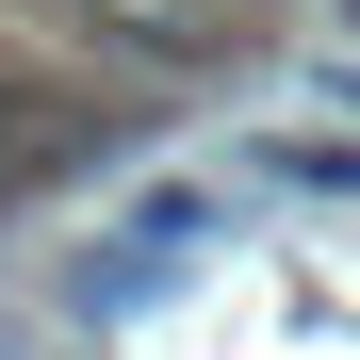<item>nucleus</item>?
Wrapping results in <instances>:
<instances>
[{
	"instance_id": "obj_1",
	"label": "nucleus",
	"mask_w": 360,
	"mask_h": 360,
	"mask_svg": "<svg viewBox=\"0 0 360 360\" xmlns=\"http://www.w3.org/2000/svg\"><path fill=\"white\" fill-rule=\"evenodd\" d=\"M66 148H82V131H66V98H17V82H0V213H17Z\"/></svg>"
},
{
	"instance_id": "obj_2",
	"label": "nucleus",
	"mask_w": 360,
	"mask_h": 360,
	"mask_svg": "<svg viewBox=\"0 0 360 360\" xmlns=\"http://www.w3.org/2000/svg\"><path fill=\"white\" fill-rule=\"evenodd\" d=\"M82 17H98V33H131V49H197L229 0H82Z\"/></svg>"
}]
</instances>
